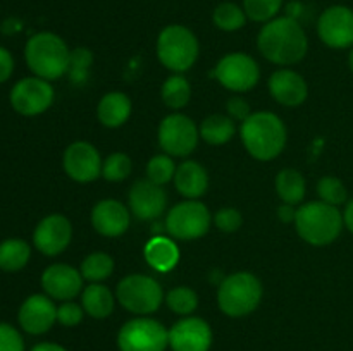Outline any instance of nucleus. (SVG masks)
<instances>
[{"instance_id":"0eeeda50","label":"nucleus","mask_w":353,"mask_h":351,"mask_svg":"<svg viewBox=\"0 0 353 351\" xmlns=\"http://www.w3.org/2000/svg\"><path fill=\"white\" fill-rule=\"evenodd\" d=\"M168 346L169 330L148 317L128 320L117 332L119 351H165Z\"/></svg>"},{"instance_id":"4c0bfd02","label":"nucleus","mask_w":353,"mask_h":351,"mask_svg":"<svg viewBox=\"0 0 353 351\" xmlns=\"http://www.w3.org/2000/svg\"><path fill=\"white\" fill-rule=\"evenodd\" d=\"M0 351H24V341L19 330L6 322H0Z\"/></svg>"},{"instance_id":"58836bf2","label":"nucleus","mask_w":353,"mask_h":351,"mask_svg":"<svg viewBox=\"0 0 353 351\" xmlns=\"http://www.w3.org/2000/svg\"><path fill=\"white\" fill-rule=\"evenodd\" d=\"M214 222L223 233H236L243 224V217L236 209H223L216 213Z\"/></svg>"},{"instance_id":"9d476101","label":"nucleus","mask_w":353,"mask_h":351,"mask_svg":"<svg viewBox=\"0 0 353 351\" xmlns=\"http://www.w3.org/2000/svg\"><path fill=\"white\" fill-rule=\"evenodd\" d=\"M199 129L190 117L171 114L159 126V143L162 150L174 157H186L199 143Z\"/></svg>"},{"instance_id":"a19ab883","label":"nucleus","mask_w":353,"mask_h":351,"mask_svg":"<svg viewBox=\"0 0 353 351\" xmlns=\"http://www.w3.org/2000/svg\"><path fill=\"white\" fill-rule=\"evenodd\" d=\"M228 114H230L231 119L245 120L250 116V105L241 96H233V98L228 100Z\"/></svg>"},{"instance_id":"a878e982","label":"nucleus","mask_w":353,"mask_h":351,"mask_svg":"<svg viewBox=\"0 0 353 351\" xmlns=\"http://www.w3.org/2000/svg\"><path fill=\"white\" fill-rule=\"evenodd\" d=\"M31 248L23 240H6L0 243V268L3 272H17L28 264Z\"/></svg>"},{"instance_id":"c85d7f7f","label":"nucleus","mask_w":353,"mask_h":351,"mask_svg":"<svg viewBox=\"0 0 353 351\" xmlns=\"http://www.w3.org/2000/svg\"><path fill=\"white\" fill-rule=\"evenodd\" d=\"M190 96H192V88L183 76H171L162 85V100L169 109H183L190 102Z\"/></svg>"},{"instance_id":"f257e3e1","label":"nucleus","mask_w":353,"mask_h":351,"mask_svg":"<svg viewBox=\"0 0 353 351\" xmlns=\"http://www.w3.org/2000/svg\"><path fill=\"white\" fill-rule=\"evenodd\" d=\"M257 47L268 61L286 65L302 61L309 48V40L302 24L295 17H274L262 26Z\"/></svg>"},{"instance_id":"e433bc0d","label":"nucleus","mask_w":353,"mask_h":351,"mask_svg":"<svg viewBox=\"0 0 353 351\" xmlns=\"http://www.w3.org/2000/svg\"><path fill=\"white\" fill-rule=\"evenodd\" d=\"M93 62V54L85 47H79L71 52L69 57V76L72 83H83L88 78V69Z\"/></svg>"},{"instance_id":"49530a36","label":"nucleus","mask_w":353,"mask_h":351,"mask_svg":"<svg viewBox=\"0 0 353 351\" xmlns=\"http://www.w3.org/2000/svg\"><path fill=\"white\" fill-rule=\"evenodd\" d=\"M348 65H350V69L353 72V50L350 52V55H348Z\"/></svg>"},{"instance_id":"39448f33","label":"nucleus","mask_w":353,"mask_h":351,"mask_svg":"<svg viewBox=\"0 0 353 351\" xmlns=\"http://www.w3.org/2000/svg\"><path fill=\"white\" fill-rule=\"evenodd\" d=\"M262 299V284L250 272H236L221 282L217 291L219 308L228 317H245L254 312Z\"/></svg>"},{"instance_id":"a211bd4d","label":"nucleus","mask_w":353,"mask_h":351,"mask_svg":"<svg viewBox=\"0 0 353 351\" xmlns=\"http://www.w3.org/2000/svg\"><path fill=\"white\" fill-rule=\"evenodd\" d=\"M168 205V195L150 179H140L131 186L130 209L140 220H152L162 215Z\"/></svg>"},{"instance_id":"4be33fe9","label":"nucleus","mask_w":353,"mask_h":351,"mask_svg":"<svg viewBox=\"0 0 353 351\" xmlns=\"http://www.w3.org/2000/svg\"><path fill=\"white\" fill-rule=\"evenodd\" d=\"M174 184L178 191L186 198H199L207 191L209 176H207V171L199 162L186 160L176 169Z\"/></svg>"},{"instance_id":"6ab92c4d","label":"nucleus","mask_w":353,"mask_h":351,"mask_svg":"<svg viewBox=\"0 0 353 351\" xmlns=\"http://www.w3.org/2000/svg\"><path fill=\"white\" fill-rule=\"evenodd\" d=\"M41 286L50 298L68 301L81 291L83 275L71 265L54 264L45 268L41 275Z\"/></svg>"},{"instance_id":"79ce46f5","label":"nucleus","mask_w":353,"mask_h":351,"mask_svg":"<svg viewBox=\"0 0 353 351\" xmlns=\"http://www.w3.org/2000/svg\"><path fill=\"white\" fill-rule=\"evenodd\" d=\"M14 71V58L7 48L0 47V83H6Z\"/></svg>"},{"instance_id":"4468645a","label":"nucleus","mask_w":353,"mask_h":351,"mask_svg":"<svg viewBox=\"0 0 353 351\" xmlns=\"http://www.w3.org/2000/svg\"><path fill=\"white\" fill-rule=\"evenodd\" d=\"M169 346L172 351H209L212 330L203 319L185 317L169 329Z\"/></svg>"},{"instance_id":"412c9836","label":"nucleus","mask_w":353,"mask_h":351,"mask_svg":"<svg viewBox=\"0 0 353 351\" xmlns=\"http://www.w3.org/2000/svg\"><path fill=\"white\" fill-rule=\"evenodd\" d=\"M269 92L278 100L279 103L286 107H296L307 98V83L299 72L290 71V69H281L276 71L269 78Z\"/></svg>"},{"instance_id":"c9c22d12","label":"nucleus","mask_w":353,"mask_h":351,"mask_svg":"<svg viewBox=\"0 0 353 351\" xmlns=\"http://www.w3.org/2000/svg\"><path fill=\"white\" fill-rule=\"evenodd\" d=\"M317 193H319L321 200L330 205L338 206L347 202V188L334 176H324L317 184Z\"/></svg>"},{"instance_id":"c03bdc74","label":"nucleus","mask_w":353,"mask_h":351,"mask_svg":"<svg viewBox=\"0 0 353 351\" xmlns=\"http://www.w3.org/2000/svg\"><path fill=\"white\" fill-rule=\"evenodd\" d=\"M31 351H68L64 346L61 344H55V343H40L37 346H33Z\"/></svg>"},{"instance_id":"2f4dec72","label":"nucleus","mask_w":353,"mask_h":351,"mask_svg":"<svg viewBox=\"0 0 353 351\" xmlns=\"http://www.w3.org/2000/svg\"><path fill=\"white\" fill-rule=\"evenodd\" d=\"M165 303H168L169 308L172 310L178 315H190L196 310L199 306V296L193 289L185 288V286H179V288L171 289L165 296Z\"/></svg>"},{"instance_id":"f704fd0d","label":"nucleus","mask_w":353,"mask_h":351,"mask_svg":"<svg viewBox=\"0 0 353 351\" xmlns=\"http://www.w3.org/2000/svg\"><path fill=\"white\" fill-rule=\"evenodd\" d=\"M131 158L126 153H112L102 164V176L107 181H123L131 174Z\"/></svg>"},{"instance_id":"f8f14e48","label":"nucleus","mask_w":353,"mask_h":351,"mask_svg":"<svg viewBox=\"0 0 353 351\" xmlns=\"http://www.w3.org/2000/svg\"><path fill=\"white\" fill-rule=\"evenodd\" d=\"M54 102V88L47 79L24 78L14 85L10 103L21 116H38Z\"/></svg>"},{"instance_id":"423d86ee","label":"nucleus","mask_w":353,"mask_h":351,"mask_svg":"<svg viewBox=\"0 0 353 351\" xmlns=\"http://www.w3.org/2000/svg\"><path fill=\"white\" fill-rule=\"evenodd\" d=\"M157 55L165 67L183 72L192 67L199 57V40L186 26L171 24L159 34Z\"/></svg>"},{"instance_id":"1a4fd4ad","label":"nucleus","mask_w":353,"mask_h":351,"mask_svg":"<svg viewBox=\"0 0 353 351\" xmlns=\"http://www.w3.org/2000/svg\"><path fill=\"white\" fill-rule=\"evenodd\" d=\"M169 234L178 240H196L202 237L210 227V212L203 203L190 200L172 206L165 219Z\"/></svg>"},{"instance_id":"dca6fc26","label":"nucleus","mask_w":353,"mask_h":351,"mask_svg":"<svg viewBox=\"0 0 353 351\" xmlns=\"http://www.w3.org/2000/svg\"><path fill=\"white\" fill-rule=\"evenodd\" d=\"M71 236L72 227L68 217L61 213H52L40 220L33 233V243L38 251L48 257H55L69 246Z\"/></svg>"},{"instance_id":"f03ea898","label":"nucleus","mask_w":353,"mask_h":351,"mask_svg":"<svg viewBox=\"0 0 353 351\" xmlns=\"http://www.w3.org/2000/svg\"><path fill=\"white\" fill-rule=\"evenodd\" d=\"M241 141L252 157L271 160L278 157L286 145V127L272 112L250 114L241 124Z\"/></svg>"},{"instance_id":"7ed1b4c3","label":"nucleus","mask_w":353,"mask_h":351,"mask_svg":"<svg viewBox=\"0 0 353 351\" xmlns=\"http://www.w3.org/2000/svg\"><path fill=\"white\" fill-rule=\"evenodd\" d=\"M28 67L41 79H59L69 71V57L71 52L68 45L50 31H41L28 40L24 48Z\"/></svg>"},{"instance_id":"b1692460","label":"nucleus","mask_w":353,"mask_h":351,"mask_svg":"<svg viewBox=\"0 0 353 351\" xmlns=\"http://www.w3.org/2000/svg\"><path fill=\"white\" fill-rule=\"evenodd\" d=\"M145 258L159 272H168L178 264L179 260V250L174 244V241L168 240V237H154L148 241L147 248H145Z\"/></svg>"},{"instance_id":"7c9ffc66","label":"nucleus","mask_w":353,"mask_h":351,"mask_svg":"<svg viewBox=\"0 0 353 351\" xmlns=\"http://www.w3.org/2000/svg\"><path fill=\"white\" fill-rule=\"evenodd\" d=\"M114 270L112 258L107 253L97 251V253L88 255L81 264V275L92 282L103 281L109 277Z\"/></svg>"},{"instance_id":"2eb2a0df","label":"nucleus","mask_w":353,"mask_h":351,"mask_svg":"<svg viewBox=\"0 0 353 351\" xmlns=\"http://www.w3.org/2000/svg\"><path fill=\"white\" fill-rule=\"evenodd\" d=\"M102 164L97 148L86 141H76L69 145L62 158L64 171L68 172L69 178L78 182L95 181L102 172Z\"/></svg>"},{"instance_id":"473e14b6","label":"nucleus","mask_w":353,"mask_h":351,"mask_svg":"<svg viewBox=\"0 0 353 351\" xmlns=\"http://www.w3.org/2000/svg\"><path fill=\"white\" fill-rule=\"evenodd\" d=\"M283 0H243V10L255 23H269L278 16Z\"/></svg>"},{"instance_id":"393cba45","label":"nucleus","mask_w":353,"mask_h":351,"mask_svg":"<svg viewBox=\"0 0 353 351\" xmlns=\"http://www.w3.org/2000/svg\"><path fill=\"white\" fill-rule=\"evenodd\" d=\"M81 303L83 310L93 319H105L114 310L112 292L109 291V288L102 284H95V282L83 291Z\"/></svg>"},{"instance_id":"37998d69","label":"nucleus","mask_w":353,"mask_h":351,"mask_svg":"<svg viewBox=\"0 0 353 351\" xmlns=\"http://www.w3.org/2000/svg\"><path fill=\"white\" fill-rule=\"evenodd\" d=\"M278 217L281 219V222H293L296 217V210L290 203H283L278 209Z\"/></svg>"},{"instance_id":"c756f323","label":"nucleus","mask_w":353,"mask_h":351,"mask_svg":"<svg viewBox=\"0 0 353 351\" xmlns=\"http://www.w3.org/2000/svg\"><path fill=\"white\" fill-rule=\"evenodd\" d=\"M212 21L219 30L223 31H236L245 26L247 14L243 7H240L234 2H223L214 9Z\"/></svg>"},{"instance_id":"bb28decb","label":"nucleus","mask_w":353,"mask_h":351,"mask_svg":"<svg viewBox=\"0 0 353 351\" xmlns=\"http://www.w3.org/2000/svg\"><path fill=\"white\" fill-rule=\"evenodd\" d=\"M276 189L283 202L296 205L305 196V179L295 169H285L276 178Z\"/></svg>"},{"instance_id":"6e6552de","label":"nucleus","mask_w":353,"mask_h":351,"mask_svg":"<svg viewBox=\"0 0 353 351\" xmlns=\"http://www.w3.org/2000/svg\"><path fill=\"white\" fill-rule=\"evenodd\" d=\"M162 298V288L148 275H128L117 284V299L128 312L140 315L154 313L161 306Z\"/></svg>"},{"instance_id":"a18cd8bd","label":"nucleus","mask_w":353,"mask_h":351,"mask_svg":"<svg viewBox=\"0 0 353 351\" xmlns=\"http://www.w3.org/2000/svg\"><path fill=\"white\" fill-rule=\"evenodd\" d=\"M343 222H345V226L348 227V231H350V233L353 234V200L350 203H348L347 209H345Z\"/></svg>"},{"instance_id":"aec40b11","label":"nucleus","mask_w":353,"mask_h":351,"mask_svg":"<svg viewBox=\"0 0 353 351\" xmlns=\"http://www.w3.org/2000/svg\"><path fill=\"white\" fill-rule=\"evenodd\" d=\"M92 224L102 236H121L130 227V212L117 200H102L93 206Z\"/></svg>"},{"instance_id":"72a5a7b5","label":"nucleus","mask_w":353,"mask_h":351,"mask_svg":"<svg viewBox=\"0 0 353 351\" xmlns=\"http://www.w3.org/2000/svg\"><path fill=\"white\" fill-rule=\"evenodd\" d=\"M174 174L176 165L172 162V158L168 157V155H155L147 164V179H150L152 182H155L159 186L165 184L171 179H174Z\"/></svg>"},{"instance_id":"ddd939ff","label":"nucleus","mask_w":353,"mask_h":351,"mask_svg":"<svg viewBox=\"0 0 353 351\" xmlns=\"http://www.w3.org/2000/svg\"><path fill=\"white\" fill-rule=\"evenodd\" d=\"M319 38L331 48L353 45V10L347 6H331L317 21Z\"/></svg>"},{"instance_id":"20e7f679","label":"nucleus","mask_w":353,"mask_h":351,"mask_svg":"<svg viewBox=\"0 0 353 351\" xmlns=\"http://www.w3.org/2000/svg\"><path fill=\"white\" fill-rule=\"evenodd\" d=\"M295 224L302 240L314 246H324L340 236L343 215L338 206L326 202H310L296 210Z\"/></svg>"},{"instance_id":"ea45409f","label":"nucleus","mask_w":353,"mask_h":351,"mask_svg":"<svg viewBox=\"0 0 353 351\" xmlns=\"http://www.w3.org/2000/svg\"><path fill=\"white\" fill-rule=\"evenodd\" d=\"M83 320V308L74 301H64L57 308V322L64 327H74Z\"/></svg>"},{"instance_id":"5701e85b","label":"nucleus","mask_w":353,"mask_h":351,"mask_svg":"<svg viewBox=\"0 0 353 351\" xmlns=\"http://www.w3.org/2000/svg\"><path fill=\"white\" fill-rule=\"evenodd\" d=\"M99 119L107 127H119L128 120L131 114V100L124 93H107L99 103Z\"/></svg>"},{"instance_id":"cd10ccee","label":"nucleus","mask_w":353,"mask_h":351,"mask_svg":"<svg viewBox=\"0 0 353 351\" xmlns=\"http://www.w3.org/2000/svg\"><path fill=\"white\" fill-rule=\"evenodd\" d=\"M199 133L209 145H224L233 138L234 123L231 117L214 114L203 119Z\"/></svg>"},{"instance_id":"9b49d317","label":"nucleus","mask_w":353,"mask_h":351,"mask_svg":"<svg viewBox=\"0 0 353 351\" xmlns=\"http://www.w3.org/2000/svg\"><path fill=\"white\" fill-rule=\"evenodd\" d=\"M259 76L261 71L257 62L250 55L240 52L223 57L216 67V78L231 92H248L257 85Z\"/></svg>"},{"instance_id":"f3484780","label":"nucleus","mask_w":353,"mask_h":351,"mask_svg":"<svg viewBox=\"0 0 353 351\" xmlns=\"http://www.w3.org/2000/svg\"><path fill=\"white\" fill-rule=\"evenodd\" d=\"M17 320L28 334L40 336L48 332L57 320V306L54 305L50 296L33 295L23 301Z\"/></svg>"}]
</instances>
